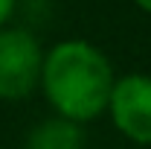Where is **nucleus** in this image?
<instances>
[{"label": "nucleus", "mask_w": 151, "mask_h": 149, "mask_svg": "<svg viewBox=\"0 0 151 149\" xmlns=\"http://www.w3.org/2000/svg\"><path fill=\"white\" fill-rule=\"evenodd\" d=\"M15 6H18V0H0V29H6V23L12 20Z\"/></svg>", "instance_id": "39448f33"}, {"label": "nucleus", "mask_w": 151, "mask_h": 149, "mask_svg": "<svg viewBox=\"0 0 151 149\" xmlns=\"http://www.w3.org/2000/svg\"><path fill=\"white\" fill-rule=\"evenodd\" d=\"M116 85L111 58L96 44L81 38L58 41L44 53L41 91L55 108V117L70 123H87L108 111Z\"/></svg>", "instance_id": "f257e3e1"}, {"label": "nucleus", "mask_w": 151, "mask_h": 149, "mask_svg": "<svg viewBox=\"0 0 151 149\" xmlns=\"http://www.w3.org/2000/svg\"><path fill=\"white\" fill-rule=\"evenodd\" d=\"M134 6H137V9H142V12H148V15H151V0H134Z\"/></svg>", "instance_id": "423d86ee"}, {"label": "nucleus", "mask_w": 151, "mask_h": 149, "mask_svg": "<svg viewBox=\"0 0 151 149\" xmlns=\"http://www.w3.org/2000/svg\"><path fill=\"white\" fill-rule=\"evenodd\" d=\"M108 111L122 137L139 146H151V76L128 73L116 79Z\"/></svg>", "instance_id": "7ed1b4c3"}, {"label": "nucleus", "mask_w": 151, "mask_h": 149, "mask_svg": "<svg viewBox=\"0 0 151 149\" xmlns=\"http://www.w3.org/2000/svg\"><path fill=\"white\" fill-rule=\"evenodd\" d=\"M44 50L29 29H0V99H23L41 85Z\"/></svg>", "instance_id": "f03ea898"}, {"label": "nucleus", "mask_w": 151, "mask_h": 149, "mask_svg": "<svg viewBox=\"0 0 151 149\" xmlns=\"http://www.w3.org/2000/svg\"><path fill=\"white\" fill-rule=\"evenodd\" d=\"M81 146H84V134H81L78 123H70L64 117H50L29 131L23 149H81Z\"/></svg>", "instance_id": "20e7f679"}]
</instances>
